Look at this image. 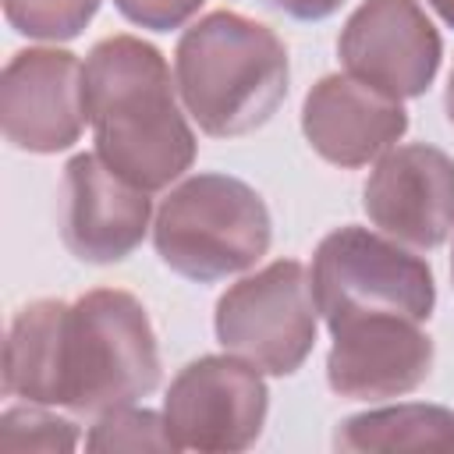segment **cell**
Wrapping results in <instances>:
<instances>
[{
  "mask_svg": "<svg viewBox=\"0 0 454 454\" xmlns=\"http://www.w3.org/2000/svg\"><path fill=\"white\" fill-rule=\"evenodd\" d=\"M266 4L277 7V11H284V14H291V18H298V21H323L344 0H266Z\"/></svg>",
  "mask_w": 454,
  "mask_h": 454,
  "instance_id": "20",
  "label": "cell"
},
{
  "mask_svg": "<svg viewBox=\"0 0 454 454\" xmlns=\"http://www.w3.org/2000/svg\"><path fill=\"white\" fill-rule=\"evenodd\" d=\"M160 344L145 305L121 287L85 291L67 305L57 408L103 415L160 387Z\"/></svg>",
  "mask_w": 454,
  "mask_h": 454,
  "instance_id": "3",
  "label": "cell"
},
{
  "mask_svg": "<svg viewBox=\"0 0 454 454\" xmlns=\"http://www.w3.org/2000/svg\"><path fill=\"white\" fill-rule=\"evenodd\" d=\"M149 192L114 174L96 153H78L60 181V238L64 248L92 266L128 259L149 231Z\"/></svg>",
  "mask_w": 454,
  "mask_h": 454,
  "instance_id": "12",
  "label": "cell"
},
{
  "mask_svg": "<svg viewBox=\"0 0 454 454\" xmlns=\"http://www.w3.org/2000/svg\"><path fill=\"white\" fill-rule=\"evenodd\" d=\"M266 411L262 369L231 351L188 362L163 397V419L177 450H248L262 436Z\"/></svg>",
  "mask_w": 454,
  "mask_h": 454,
  "instance_id": "7",
  "label": "cell"
},
{
  "mask_svg": "<svg viewBox=\"0 0 454 454\" xmlns=\"http://www.w3.org/2000/svg\"><path fill=\"white\" fill-rule=\"evenodd\" d=\"M273 241L262 195L231 174H195L170 188L153 220L163 266L195 284H216L252 270Z\"/></svg>",
  "mask_w": 454,
  "mask_h": 454,
  "instance_id": "4",
  "label": "cell"
},
{
  "mask_svg": "<svg viewBox=\"0 0 454 454\" xmlns=\"http://www.w3.org/2000/svg\"><path fill=\"white\" fill-rule=\"evenodd\" d=\"M206 0H114V7L138 28L149 32H170L181 28L192 14H199Z\"/></svg>",
  "mask_w": 454,
  "mask_h": 454,
  "instance_id": "19",
  "label": "cell"
},
{
  "mask_svg": "<svg viewBox=\"0 0 454 454\" xmlns=\"http://www.w3.org/2000/svg\"><path fill=\"white\" fill-rule=\"evenodd\" d=\"M64 298L28 301L7 330L4 340V394L32 404L57 408L60 394V340L67 319Z\"/></svg>",
  "mask_w": 454,
  "mask_h": 454,
  "instance_id": "14",
  "label": "cell"
},
{
  "mask_svg": "<svg viewBox=\"0 0 454 454\" xmlns=\"http://www.w3.org/2000/svg\"><path fill=\"white\" fill-rule=\"evenodd\" d=\"M287 46L238 11H209L181 32L174 82L184 110L209 138H238L262 128L287 99Z\"/></svg>",
  "mask_w": 454,
  "mask_h": 454,
  "instance_id": "2",
  "label": "cell"
},
{
  "mask_svg": "<svg viewBox=\"0 0 454 454\" xmlns=\"http://www.w3.org/2000/svg\"><path fill=\"white\" fill-rule=\"evenodd\" d=\"M4 138L25 153H64L82 138L85 67L71 50L28 46L11 53L0 78Z\"/></svg>",
  "mask_w": 454,
  "mask_h": 454,
  "instance_id": "9",
  "label": "cell"
},
{
  "mask_svg": "<svg viewBox=\"0 0 454 454\" xmlns=\"http://www.w3.org/2000/svg\"><path fill=\"white\" fill-rule=\"evenodd\" d=\"M337 450H454V411L443 404H394L348 415L333 433Z\"/></svg>",
  "mask_w": 454,
  "mask_h": 454,
  "instance_id": "15",
  "label": "cell"
},
{
  "mask_svg": "<svg viewBox=\"0 0 454 454\" xmlns=\"http://www.w3.org/2000/svg\"><path fill=\"white\" fill-rule=\"evenodd\" d=\"M174 89L167 57L138 35H106L85 57V114L96 156L149 195L177 181L199 149Z\"/></svg>",
  "mask_w": 454,
  "mask_h": 454,
  "instance_id": "1",
  "label": "cell"
},
{
  "mask_svg": "<svg viewBox=\"0 0 454 454\" xmlns=\"http://www.w3.org/2000/svg\"><path fill=\"white\" fill-rule=\"evenodd\" d=\"M309 280L326 326L358 316H404L426 323L436 309L429 262L358 223L337 227L316 245Z\"/></svg>",
  "mask_w": 454,
  "mask_h": 454,
  "instance_id": "5",
  "label": "cell"
},
{
  "mask_svg": "<svg viewBox=\"0 0 454 454\" xmlns=\"http://www.w3.org/2000/svg\"><path fill=\"white\" fill-rule=\"evenodd\" d=\"M216 340L270 376H291L316 348L319 309L298 259H273L216 298Z\"/></svg>",
  "mask_w": 454,
  "mask_h": 454,
  "instance_id": "6",
  "label": "cell"
},
{
  "mask_svg": "<svg viewBox=\"0 0 454 454\" xmlns=\"http://www.w3.org/2000/svg\"><path fill=\"white\" fill-rule=\"evenodd\" d=\"M426 4H429V7H433V11H436V14L454 28V0H426Z\"/></svg>",
  "mask_w": 454,
  "mask_h": 454,
  "instance_id": "21",
  "label": "cell"
},
{
  "mask_svg": "<svg viewBox=\"0 0 454 454\" xmlns=\"http://www.w3.org/2000/svg\"><path fill=\"white\" fill-rule=\"evenodd\" d=\"M362 209L394 241L440 248L454 231V160L429 142L387 149L362 188Z\"/></svg>",
  "mask_w": 454,
  "mask_h": 454,
  "instance_id": "10",
  "label": "cell"
},
{
  "mask_svg": "<svg viewBox=\"0 0 454 454\" xmlns=\"http://www.w3.org/2000/svg\"><path fill=\"white\" fill-rule=\"evenodd\" d=\"M0 447L4 450H74L78 426L46 411V404H18L0 415Z\"/></svg>",
  "mask_w": 454,
  "mask_h": 454,
  "instance_id": "18",
  "label": "cell"
},
{
  "mask_svg": "<svg viewBox=\"0 0 454 454\" xmlns=\"http://www.w3.org/2000/svg\"><path fill=\"white\" fill-rule=\"evenodd\" d=\"M326 383L348 401H387L419 390L433 372V337L404 316H358L330 326Z\"/></svg>",
  "mask_w": 454,
  "mask_h": 454,
  "instance_id": "11",
  "label": "cell"
},
{
  "mask_svg": "<svg viewBox=\"0 0 454 454\" xmlns=\"http://www.w3.org/2000/svg\"><path fill=\"white\" fill-rule=\"evenodd\" d=\"M103 0H4V18L28 39L67 43L85 32Z\"/></svg>",
  "mask_w": 454,
  "mask_h": 454,
  "instance_id": "17",
  "label": "cell"
},
{
  "mask_svg": "<svg viewBox=\"0 0 454 454\" xmlns=\"http://www.w3.org/2000/svg\"><path fill=\"white\" fill-rule=\"evenodd\" d=\"M450 277H454V255H450Z\"/></svg>",
  "mask_w": 454,
  "mask_h": 454,
  "instance_id": "23",
  "label": "cell"
},
{
  "mask_svg": "<svg viewBox=\"0 0 454 454\" xmlns=\"http://www.w3.org/2000/svg\"><path fill=\"white\" fill-rule=\"evenodd\" d=\"M89 450H177L163 411L121 404L96 415V426L85 436Z\"/></svg>",
  "mask_w": 454,
  "mask_h": 454,
  "instance_id": "16",
  "label": "cell"
},
{
  "mask_svg": "<svg viewBox=\"0 0 454 454\" xmlns=\"http://www.w3.org/2000/svg\"><path fill=\"white\" fill-rule=\"evenodd\" d=\"M443 110H447V121L454 124V71L447 78V92H443Z\"/></svg>",
  "mask_w": 454,
  "mask_h": 454,
  "instance_id": "22",
  "label": "cell"
},
{
  "mask_svg": "<svg viewBox=\"0 0 454 454\" xmlns=\"http://www.w3.org/2000/svg\"><path fill=\"white\" fill-rule=\"evenodd\" d=\"M408 131L401 99L376 92L351 74H323L301 103V135L326 163L355 170L380 160Z\"/></svg>",
  "mask_w": 454,
  "mask_h": 454,
  "instance_id": "13",
  "label": "cell"
},
{
  "mask_svg": "<svg viewBox=\"0 0 454 454\" xmlns=\"http://www.w3.org/2000/svg\"><path fill=\"white\" fill-rule=\"evenodd\" d=\"M344 71L390 99L422 96L443 60V39L419 0H362L337 39Z\"/></svg>",
  "mask_w": 454,
  "mask_h": 454,
  "instance_id": "8",
  "label": "cell"
}]
</instances>
